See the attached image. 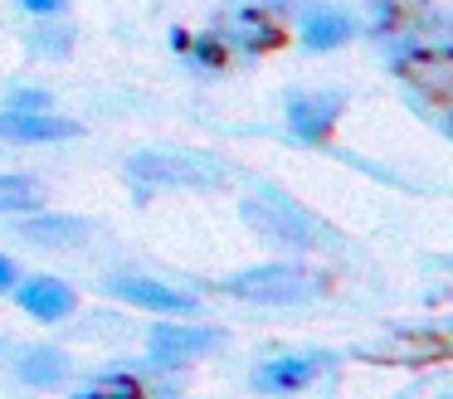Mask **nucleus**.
<instances>
[{
    "label": "nucleus",
    "mask_w": 453,
    "mask_h": 399,
    "mask_svg": "<svg viewBox=\"0 0 453 399\" xmlns=\"http://www.w3.org/2000/svg\"><path fill=\"white\" fill-rule=\"evenodd\" d=\"M346 97L332 88H317V93H293L288 97V127H293L297 142H326L336 122H342Z\"/></svg>",
    "instance_id": "6"
},
{
    "label": "nucleus",
    "mask_w": 453,
    "mask_h": 399,
    "mask_svg": "<svg viewBox=\"0 0 453 399\" xmlns=\"http://www.w3.org/2000/svg\"><path fill=\"white\" fill-rule=\"evenodd\" d=\"M108 288V297H122L132 302V307H147V311H161V317H190V311H200V302L190 297V292L171 288V282H157V278H108L103 282Z\"/></svg>",
    "instance_id": "4"
},
{
    "label": "nucleus",
    "mask_w": 453,
    "mask_h": 399,
    "mask_svg": "<svg viewBox=\"0 0 453 399\" xmlns=\"http://www.w3.org/2000/svg\"><path fill=\"white\" fill-rule=\"evenodd\" d=\"M332 356H273L254 370V389L258 395H293V389H307L317 375H326Z\"/></svg>",
    "instance_id": "7"
},
{
    "label": "nucleus",
    "mask_w": 453,
    "mask_h": 399,
    "mask_svg": "<svg viewBox=\"0 0 453 399\" xmlns=\"http://www.w3.org/2000/svg\"><path fill=\"white\" fill-rule=\"evenodd\" d=\"M50 93L44 88H15L11 103H5V112H50Z\"/></svg>",
    "instance_id": "16"
},
{
    "label": "nucleus",
    "mask_w": 453,
    "mask_h": 399,
    "mask_svg": "<svg viewBox=\"0 0 453 399\" xmlns=\"http://www.w3.org/2000/svg\"><path fill=\"white\" fill-rule=\"evenodd\" d=\"M142 380H132V375H103V380H93L88 389H79L73 399H142Z\"/></svg>",
    "instance_id": "14"
},
{
    "label": "nucleus",
    "mask_w": 453,
    "mask_h": 399,
    "mask_svg": "<svg viewBox=\"0 0 453 399\" xmlns=\"http://www.w3.org/2000/svg\"><path fill=\"white\" fill-rule=\"evenodd\" d=\"M229 161L215 151H137L127 161V180L142 195L151 190H215L229 180Z\"/></svg>",
    "instance_id": "1"
},
{
    "label": "nucleus",
    "mask_w": 453,
    "mask_h": 399,
    "mask_svg": "<svg viewBox=\"0 0 453 399\" xmlns=\"http://www.w3.org/2000/svg\"><path fill=\"white\" fill-rule=\"evenodd\" d=\"M239 29H244V39L254 49L278 44V25H273V19H264V15H254V10H244V15H239Z\"/></svg>",
    "instance_id": "15"
},
{
    "label": "nucleus",
    "mask_w": 453,
    "mask_h": 399,
    "mask_svg": "<svg viewBox=\"0 0 453 399\" xmlns=\"http://www.w3.org/2000/svg\"><path fill=\"white\" fill-rule=\"evenodd\" d=\"M443 399H453V395H443Z\"/></svg>",
    "instance_id": "19"
},
{
    "label": "nucleus",
    "mask_w": 453,
    "mask_h": 399,
    "mask_svg": "<svg viewBox=\"0 0 453 399\" xmlns=\"http://www.w3.org/2000/svg\"><path fill=\"white\" fill-rule=\"evenodd\" d=\"M244 219L254 234H264V239H273V243H288V249H322V243H332L326 224L317 219L312 210H303L293 195H283L278 185H258V190L249 195Z\"/></svg>",
    "instance_id": "2"
},
{
    "label": "nucleus",
    "mask_w": 453,
    "mask_h": 399,
    "mask_svg": "<svg viewBox=\"0 0 453 399\" xmlns=\"http://www.w3.org/2000/svg\"><path fill=\"white\" fill-rule=\"evenodd\" d=\"M15 234L35 249H73V243L88 239V224L73 219V214H30V219L15 224Z\"/></svg>",
    "instance_id": "10"
},
{
    "label": "nucleus",
    "mask_w": 453,
    "mask_h": 399,
    "mask_svg": "<svg viewBox=\"0 0 453 399\" xmlns=\"http://www.w3.org/2000/svg\"><path fill=\"white\" fill-rule=\"evenodd\" d=\"M44 185L30 175H0V210L5 214H40Z\"/></svg>",
    "instance_id": "13"
},
{
    "label": "nucleus",
    "mask_w": 453,
    "mask_h": 399,
    "mask_svg": "<svg viewBox=\"0 0 453 399\" xmlns=\"http://www.w3.org/2000/svg\"><path fill=\"white\" fill-rule=\"evenodd\" d=\"M15 375L30 389H54V385L69 380V356H64L59 346H30V350L15 356Z\"/></svg>",
    "instance_id": "12"
},
{
    "label": "nucleus",
    "mask_w": 453,
    "mask_h": 399,
    "mask_svg": "<svg viewBox=\"0 0 453 399\" xmlns=\"http://www.w3.org/2000/svg\"><path fill=\"white\" fill-rule=\"evenodd\" d=\"M11 297H15V307L30 311L35 321H64L73 307H79L73 288H69V282H59V278H30V282H20Z\"/></svg>",
    "instance_id": "9"
},
{
    "label": "nucleus",
    "mask_w": 453,
    "mask_h": 399,
    "mask_svg": "<svg viewBox=\"0 0 453 399\" xmlns=\"http://www.w3.org/2000/svg\"><path fill=\"white\" fill-rule=\"evenodd\" d=\"M83 127L73 117L50 112H0V136L5 142H20V146H40V142H73Z\"/></svg>",
    "instance_id": "8"
},
{
    "label": "nucleus",
    "mask_w": 453,
    "mask_h": 399,
    "mask_svg": "<svg viewBox=\"0 0 453 399\" xmlns=\"http://www.w3.org/2000/svg\"><path fill=\"white\" fill-rule=\"evenodd\" d=\"M0 288H5V292L20 288V282H15V258H0Z\"/></svg>",
    "instance_id": "18"
},
{
    "label": "nucleus",
    "mask_w": 453,
    "mask_h": 399,
    "mask_svg": "<svg viewBox=\"0 0 453 399\" xmlns=\"http://www.w3.org/2000/svg\"><path fill=\"white\" fill-rule=\"evenodd\" d=\"M351 35H356V19L336 5H312L303 15V44L312 49V54H332V49H342Z\"/></svg>",
    "instance_id": "11"
},
{
    "label": "nucleus",
    "mask_w": 453,
    "mask_h": 399,
    "mask_svg": "<svg viewBox=\"0 0 453 399\" xmlns=\"http://www.w3.org/2000/svg\"><path fill=\"white\" fill-rule=\"evenodd\" d=\"M15 5H20L25 15H40V19H50V15H59V10H69V0H15Z\"/></svg>",
    "instance_id": "17"
},
{
    "label": "nucleus",
    "mask_w": 453,
    "mask_h": 399,
    "mask_svg": "<svg viewBox=\"0 0 453 399\" xmlns=\"http://www.w3.org/2000/svg\"><path fill=\"white\" fill-rule=\"evenodd\" d=\"M215 346H225L219 326H176V321H157L151 326V360L157 365H186V360L205 356Z\"/></svg>",
    "instance_id": "5"
},
{
    "label": "nucleus",
    "mask_w": 453,
    "mask_h": 399,
    "mask_svg": "<svg viewBox=\"0 0 453 399\" xmlns=\"http://www.w3.org/2000/svg\"><path fill=\"white\" fill-rule=\"evenodd\" d=\"M225 292L258 302V307H293V302H307L317 292V278L307 268H297V263H258V268L225 278Z\"/></svg>",
    "instance_id": "3"
}]
</instances>
